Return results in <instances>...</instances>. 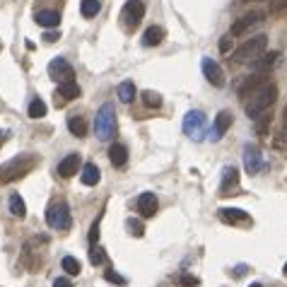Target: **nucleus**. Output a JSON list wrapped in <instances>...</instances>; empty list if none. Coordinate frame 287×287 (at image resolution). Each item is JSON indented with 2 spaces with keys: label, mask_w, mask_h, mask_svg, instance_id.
<instances>
[{
  "label": "nucleus",
  "mask_w": 287,
  "mask_h": 287,
  "mask_svg": "<svg viewBox=\"0 0 287 287\" xmlns=\"http://www.w3.org/2000/svg\"><path fill=\"white\" fill-rule=\"evenodd\" d=\"M34 164H36V160H34L32 155H20L15 160H10L8 164L0 167V184H10V181H15L20 176L29 174L34 169Z\"/></svg>",
  "instance_id": "obj_3"
},
{
  "label": "nucleus",
  "mask_w": 287,
  "mask_h": 287,
  "mask_svg": "<svg viewBox=\"0 0 287 287\" xmlns=\"http://www.w3.org/2000/svg\"><path fill=\"white\" fill-rule=\"evenodd\" d=\"M261 82H263V78H261V75H251V78H246V80H244V85L239 87V97H251L256 89L261 87Z\"/></svg>",
  "instance_id": "obj_23"
},
{
  "label": "nucleus",
  "mask_w": 287,
  "mask_h": 287,
  "mask_svg": "<svg viewBox=\"0 0 287 287\" xmlns=\"http://www.w3.org/2000/svg\"><path fill=\"white\" fill-rule=\"evenodd\" d=\"M184 133L191 140H196V143H200L203 138L207 136V119H205V113L203 111H188L184 116Z\"/></svg>",
  "instance_id": "obj_5"
},
{
  "label": "nucleus",
  "mask_w": 287,
  "mask_h": 287,
  "mask_svg": "<svg viewBox=\"0 0 287 287\" xmlns=\"http://www.w3.org/2000/svg\"><path fill=\"white\" fill-rule=\"evenodd\" d=\"M97 239H99V222H94L92 224V229H89V241L94 244Z\"/></svg>",
  "instance_id": "obj_37"
},
{
  "label": "nucleus",
  "mask_w": 287,
  "mask_h": 287,
  "mask_svg": "<svg viewBox=\"0 0 287 287\" xmlns=\"http://www.w3.org/2000/svg\"><path fill=\"white\" fill-rule=\"evenodd\" d=\"M244 273H246V265H239V268H234V275H237V278H239V275H244Z\"/></svg>",
  "instance_id": "obj_41"
},
{
  "label": "nucleus",
  "mask_w": 287,
  "mask_h": 287,
  "mask_svg": "<svg viewBox=\"0 0 287 287\" xmlns=\"http://www.w3.org/2000/svg\"><path fill=\"white\" fill-rule=\"evenodd\" d=\"M164 36H167V32H164L162 27H150V29L143 34V44L145 46H160L162 41H164Z\"/></svg>",
  "instance_id": "obj_21"
},
{
  "label": "nucleus",
  "mask_w": 287,
  "mask_h": 287,
  "mask_svg": "<svg viewBox=\"0 0 287 287\" xmlns=\"http://www.w3.org/2000/svg\"><path fill=\"white\" fill-rule=\"evenodd\" d=\"M263 17H265L263 10H251V12H246V15H241L239 20H234L229 34L232 36H244V34H248L254 27H258V24L263 22Z\"/></svg>",
  "instance_id": "obj_7"
},
{
  "label": "nucleus",
  "mask_w": 287,
  "mask_h": 287,
  "mask_svg": "<svg viewBox=\"0 0 287 287\" xmlns=\"http://www.w3.org/2000/svg\"><path fill=\"white\" fill-rule=\"evenodd\" d=\"M94 133L99 140H111L113 138V133H116V109H113V104H104L97 111Z\"/></svg>",
  "instance_id": "obj_4"
},
{
  "label": "nucleus",
  "mask_w": 287,
  "mask_h": 287,
  "mask_svg": "<svg viewBox=\"0 0 287 287\" xmlns=\"http://www.w3.org/2000/svg\"><path fill=\"white\" fill-rule=\"evenodd\" d=\"M265 48H268V36H265V34H258V36H251L248 41H244V44L232 53V58H234L237 63H254L256 58H261L265 53Z\"/></svg>",
  "instance_id": "obj_2"
},
{
  "label": "nucleus",
  "mask_w": 287,
  "mask_h": 287,
  "mask_svg": "<svg viewBox=\"0 0 287 287\" xmlns=\"http://www.w3.org/2000/svg\"><path fill=\"white\" fill-rule=\"evenodd\" d=\"M58 94L63 97L65 102H70L75 97H80V87H78V82H63V85H58Z\"/></svg>",
  "instance_id": "obj_25"
},
{
  "label": "nucleus",
  "mask_w": 287,
  "mask_h": 287,
  "mask_svg": "<svg viewBox=\"0 0 287 287\" xmlns=\"http://www.w3.org/2000/svg\"><path fill=\"white\" fill-rule=\"evenodd\" d=\"M229 126H232V113L220 111L217 113V119H215V123H213V130H210V140H213V143H220Z\"/></svg>",
  "instance_id": "obj_12"
},
{
  "label": "nucleus",
  "mask_w": 287,
  "mask_h": 287,
  "mask_svg": "<svg viewBox=\"0 0 287 287\" xmlns=\"http://www.w3.org/2000/svg\"><path fill=\"white\" fill-rule=\"evenodd\" d=\"M102 10V3L99 0H82V5H80V12L82 17H97V12Z\"/></svg>",
  "instance_id": "obj_27"
},
{
  "label": "nucleus",
  "mask_w": 287,
  "mask_h": 287,
  "mask_svg": "<svg viewBox=\"0 0 287 287\" xmlns=\"http://www.w3.org/2000/svg\"><path fill=\"white\" fill-rule=\"evenodd\" d=\"M56 39H58V34H56V32H46V34H44V41H48V44H53Z\"/></svg>",
  "instance_id": "obj_40"
},
{
  "label": "nucleus",
  "mask_w": 287,
  "mask_h": 287,
  "mask_svg": "<svg viewBox=\"0 0 287 287\" xmlns=\"http://www.w3.org/2000/svg\"><path fill=\"white\" fill-rule=\"evenodd\" d=\"M248 287H263V285H258V282H254V285H248Z\"/></svg>",
  "instance_id": "obj_43"
},
{
  "label": "nucleus",
  "mask_w": 287,
  "mask_h": 287,
  "mask_svg": "<svg viewBox=\"0 0 287 287\" xmlns=\"http://www.w3.org/2000/svg\"><path fill=\"white\" fill-rule=\"evenodd\" d=\"M280 61V51H271V53H263L261 58H256L254 61V68L258 72H268L273 68V65Z\"/></svg>",
  "instance_id": "obj_17"
},
{
  "label": "nucleus",
  "mask_w": 287,
  "mask_h": 287,
  "mask_svg": "<svg viewBox=\"0 0 287 287\" xmlns=\"http://www.w3.org/2000/svg\"><path fill=\"white\" fill-rule=\"evenodd\" d=\"M271 12L273 15H282V12H287V0H271Z\"/></svg>",
  "instance_id": "obj_33"
},
{
  "label": "nucleus",
  "mask_w": 287,
  "mask_h": 287,
  "mask_svg": "<svg viewBox=\"0 0 287 287\" xmlns=\"http://www.w3.org/2000/svg\"><path fill=\"white\" fill-rule=\"evenodd\" d=\"M109 160H111L113 167H123V164L128 162V150H126V145H121V143L111 145V147H109Z\"/></svg>",
  "instance_id": "obj_20"
},
{
  "label": "nucleus",
  "mask_w": 287,
  "mask_h": 287,
  "mask_svg": "<svg viewBox=\"0 0 287 287\" xmlns=\"http://www.w3.org/2000/svg\"><path fill=\"white\" fill-rule=\"evenodd\" d=\"M82 184L85 186H97L99 184V179H102V171H99V167L97 164H92V162H87L85 167H82Z\"/></svg>",
  "instance_id": "obj_18"
},
{
  "label": "nucleus",
  "mask_w": 287,
  "mask_h": 287,
  "mask_svg": "<svg viewBox=\"0 0 287 287\" xmlns=\"http://www.w3.org/2000/svg\"><path fill=\"white\" fill-rule=\"evenodd\" d=\"M68 130L75 138H85L87 136V123L82 116H68Z\"/></svg>",
  "instance_id": "obj_22"
},
{
  "label": "nucleus",
  "mask_w": 287,
  "mask_h": 287,
  "mask_svg": "<svg viewBox=\"0 0 287 287\" xmlns=\"http://www.w3.org/2000/svg\"><path fill=\"white\" fill-rule=\"evenodd\" d=\"M275 102H278V85L265 82V85H261V87L246 99V106H244V109H246V116L251 121H258L261 116H265V113L271 111Z\"/></svg>",
  "instance_id": "obj_1"
},
{
  "label": "nucleus",
  "mask_w": 287,
  "mask_h": 287,
  "mask_svg": "<svg viewBox=\"0 0 287 287\" xmlns=\"http://www.w3.org/2000/svg\"><path fill=\"white\" fill-rule=\"evenodd\" d=\"M78 169H80V155L78 152H72L68 157L58 162V174L63 176V179H70V176L78 174Z\"/></svg>",
  "instance_id": "obj_13"
},
{
  "label": "nucleus",
  "mask_w": 287,
  "mask_h": 287,
  "mask_svg": "<svg viewBox=\"0 0 287 287\" xmlns=\"http://www.w3.org/2000/svg\"><path fill=\"white\" fill-rule=\"evenodd\" d=\"M278 145H285V147H287V126L282 128V133H280V138H278Z\"/></svg>",
  "instance_id": "obj_39"
},
{
  "label": "nucleus",
  "mask_w": 287,
  "mask_h": 287,
  "mask_svg": "<svg viewBox=\"0 0 287 287\" xmlns=\"http://www.w3.org/2000/svg\"><path fill=\"white\" fill-rule=\"evenodd\" d=\"M126 227H128V232H130L133 237H143V234H145L143 222H138V220H128V222H126Z\"/></svg>",
  "instance_id": "obj_32"
},
{
  "label": "nucleus",
  "mask_w": 287,
  "mask_h": 287,
  "mask_svg": "<svg viewBox=\"0 0 287 287\" xmlns=\"http://www.w3.org/2000/svg\"><path fill=\"white\" fill-rule=\"evenodd\" d=\"M285 126H287V106H285Z\"/></svg>",
  "instance_id": "obj_44"
},
{
  "label": "nucleus",
  "mask_w": 287,
  "mask_h": 287,
  "mask_svg": "<svg viewBox=\"0 0 287 287\" xmlns=\"http://www.w3.org/2000/svg\"><path fill=\"white\" fill-rule=\"evenodd\" d=\"M241 157H244V169H246L248 174H261L265 169L263 155H261V150H258L256 145H246Z\"/></svg>",
  "instance_id": "obj_10"
},
{
  "label": "nucleus",
  "mask_w": 287,
  "mask_h": 287,
  "mask_svg": "<svg viewBox=\"0 0 287 287\" xmlns=\"http://www.w3.org/2000/svg\"><path fill=\"white\" fill-rule=\"evenodd\" d=\"M29 116L32 119H41V116H46V104L41 102V99H34L29 104Z\"/></svg>",
  "instance_id": "obj_31"
},
{
  "label": "nucleus",
  "mask_w": 287,
  "mask_h": 287,
  "mask_svg": "<svg viewBox=\"0 0 287 287\" xmlns=\"http://www.w3.org/2000/svg\"><path fill=\"white\" fill-rule=\"evenodd\" d=\"M237 184H239V171L234 167H224L222 171V184H220V193L222 196H229L232 188H237Z\"/></svg>",
  "instance_id": "obj_16"
},
{
  "label": "nucleus",
  "mask_w": 287,
  "mask_h": 287,
  "mask_svg": "<svg viewBox=\"0 0 287 287\" xmlns=\"http://www.w3.org/2000/svg\"><path fill=\"white\" fill-rule=\"evenodd\" d=\"M157 207H160V203H157V196H155V193H150V191L140 193V198H138V210H140V215L152 217L157 213Z\"/></svg>",
  "instance_id": "obj_14"
},
{
  "label": "nucleus",
  "mask_w": 287,
  "mask_h": 287,
  "mask_svg": "<svg viewBox=\"0 0 287 287\" xmlns=\"http://www.w3.org/2000/svg\"><path fill=\"white\" fill-rule=\"evenodd\" d=\"M179 282H181L184 287H196V285H198V278H193V275H186V273H184V275L179 278Z\"/></svg>",
  "instance_id": "obj_35"
},
{
  "label": "nucleus",
  "mask_w": 287,
  "mask_h": 287,
  "mask_svg": "<svg viewBox=\"0 0 287 287\" xmlns=\"http://www.w3.org/2000/svg\"><path fill=\"white\" fill-rule=\"evenodd\" d=\"M282 273H285V275H287V263H285V268H282Z\"/></svg>",
  "instance_id": "obj_45"
},
{
  "label": "nucleus",
  "mask_w": 287,
  "mask_h": 287,
  "mask_svg": "<svg viewBox=\"0 0 287 287\" xmlns=\"http://www.w3.org/2000/svg\"><path fill=\"white\" fill-rule=\"evenodd\" d=\"M10 213H12L15 217H20V220L27 215V205H24V200L20 198L17 193L15 196H10Z\"/></svg>",
  "instance_id": "obj_26"
},
{
  "label": "nucleus",
  "mask_w": 287,
  "mask_h": 287,
  "mask_svg": "<svg viewBox=\"0 0 287 287\" xmlns=\"http://www.w3.org/2000/svg\"><path fill=\"white\" fill-rule=\"evenodd\" d=\"M143 17H145L143 0H128L126 5H123V10H121V20H123V24H126L128 29H136L138 24L143 22Z\"/></svg>",
  "instance_id": "obj_8"
},
{
  "label": "nucleus",
  "mask_w": 287,
  "mask_h": 287,
  "mask_svg": "<svg viewBox=\"0 0 287 287\" xmlns=\"http://www.w3.org/2000/svg\"><path fill=\"white\" fill-rule=\"evenodd\" d=\"M200 68H203V75L207 78V82H210L213 87H224V82H227L224 80V70L213 61V58H203Z\"/></svg>",
  "instance_id": "obj_11"
},
{
  "label": "nucleus",
  "mask_w": 287,
  "mask_h": 287,
  "mask_svg": "<svg viewBox=\"0 0 287 287\" xmlns=\"http://www.w3.org/2000/svg\"><path fill=\"white\" fill-rule=\"evenodd\" d=\"M220 220L227 224H244L248 222V213H244L239 207H220Z\"/></svg>",
  "instance_id": "obj_15"
},
{
  "label": "nucleus",
  "mask_w": 287,
  "mask_h": 287,
  "mask_svg": "<svg viewBox=\"0 0 287 287\" xmlns=\"http://www.w3.org/2000/svg\"><path fill=\"white\" fill-rule=\"evenodd\" d=\"M53 102H56V106H65V99L58 94V92H56V99H53Z\"/></svg>",
  "instance_id": "obj_42"
},
{
  "label": "nucleus",
  "mask_w": 287,
  "mask_h": 287,
  "mask_svg": "<svg viewBox=\"0 0 287 287\" xmlns=\"http://www.w3.org/2000/svg\"><path fill=\"white\" fill-rule=\"evenodd\" d=\"M89 261H92V265H104L106 263V254H104L102 246H94L92 244V251H89Z\"/></svg>",
  "instance_id": "obj_30"
},
{
  "label": "nucleus",
  "mask_w": 287,
  "mask_h": 287,
  "mask_svg": "<svg viewBox=\"0 0 287 287\" xmlns=\"http://www.w3.org/2000/svg\"><path fill=\"white\" fill-rule=\"evenodd\" d=\"M229 48H232V34H229V36H224V39L220 41V51H222V53H227Z\"/></svg>",
  "instance_id": "obj_36"
},
{
  "label": "nucleus",
  "mask_w": 287,
  "mask_h": 287,
  "mask_svg": "<svg viewBox=\"0 0 287 287\" xmlns=\"http://www.w3.org/2000/svg\"><path fill=\"white\" fill-rule=\"evenodd\" d=\"M46 222L51 229L65 232L70 229V210L65 203H53V205L46 210Z\"/></svg>",
  "instance_id": "obj_6"
},
{
  "label": "nucleus",
  "mask_w": 287,
  "mask_h": 287,
  "mask_svg": "<svg viewBox=\"0 0 287 287\" xmlns=\"http://www.w3.org/2000/svg\"><path fill=\"white\" fill-rule=\"evenodd\" d=\"M116 97H119L123 104H130L133 99H136V85H133V82H128V80L121 82L119 89H116Z\"/></svg>",
  "instance_id": "obj_24"
},
{
  "label": "nucleus",
  "mask_w": 287,
  "mask_h": 287,
  "mask_svg": "<svg viewBox=\"0 0 287 287\" xmlns=\"http://www.w3.org/2000/svg\"><path fill=\"white\" fill-rule=\"evenodd\" d=\"M244 3H248V0H244Z\"/></svg>",
  "instance_id": "obj_46"
},
{
  "label": "nucleus",
  "mask_w": 287,
  "mask_h": 287,
  "mask_svg": "<svg viewBox=\"0 0 287 287\" xmlns=\"http://www.w3.org/2000/svg\"><path fill=\"white\" fill-rule=\"evenodd\" d=\"M48 78L56 80L58 85H63V82L75 80V70H72V65L68 63L65 58H53V61L48 63Z\"/></svg>",
  "instance_id": "obj_9"
},
{
  "label": "nucleus",
  "mask_w": 287,
  "mask_h": 287,
  "mask_svg": "<svg viewBox=\"0 0 287 287\" xmlns=\"http://www.w3.org/2000/svg\"><path fill=\"white\" fill-rule=\"evenodd\" d=\"M61 265H63V271L68 273V275H80V271H82L80 261H78V258H72V256H65Z\"/></svg>",
  "instance_id": "obj_29"
},
{
  "label": "nucleus",
  "mask_w": 287,
  "mask_h": 287,
  "mask_svg": "<svg viewBox=\"0 0 287 287\" xmlns=\"http://www.w3.org/2000/svg\"><path fill=\"white\" fill-rule=\"evenodd\" d=\"M53 287H72V282L68 278H58L56 282H53Z\"/></svg>",
  "instance_id": "obj_38"
},
{
  "label": "nucleus",
  "mask_w": 287,
  "mask_h": 287,
  "mask_svg": "<svg viewBox=\"0 0 287 287\" xmlns=\"http://www.w3.org/2000/svg\"><path fill=\"white\" fill-rule=\"evenodd\" d=\"M143 104L147 106V109H160L162 106V97L157 94V92H152V89H147V92H143Z\"/></svg>",
  "instance_id": "obj_28"
},
{
  "label": "nucleus",
  "mask_w": 287,
  "mask_h": 287,
  "mask_svg": "<svg viewBox=\"0 0 287 287\" xmlns=\"http://www.w3.org/2000/svg\"><path fill=\"white\" fill-rule=\"evenodd\" d=\"M104 278L109 280V282H116V285H126V278L119 275V273H113V271H106L104 273Z\"/></svg>",
  "instance_id": "obj_34"
},
{
  "label": "nucleus",
  "mask_w": 287,
  "mask_h": 287,
  "mask_svg": "<svg viewBox=\"0 0 287 287\" xmlns=\"http://www.w3.org/2000/svg\"><path fill=\"white\" fill-rule=\"evenodd\" d=\"M36 22H39L41 27H46V29H53V27H58V22H61V15H58L56 10H39V12H36Z\"/></svg>",
  "instance_id": "obj_19"
}]
</instances>
